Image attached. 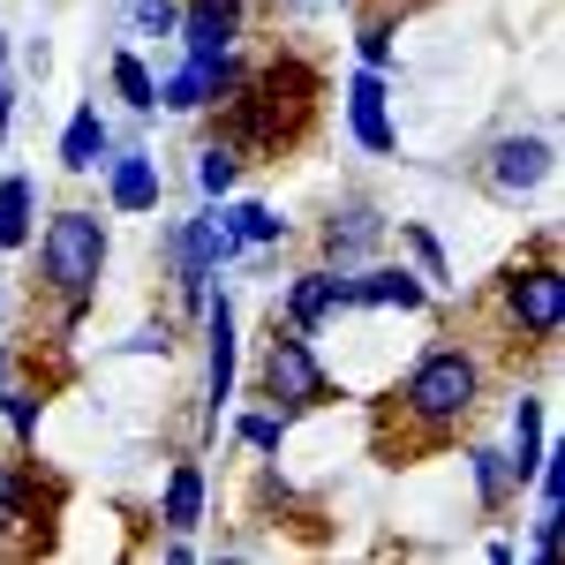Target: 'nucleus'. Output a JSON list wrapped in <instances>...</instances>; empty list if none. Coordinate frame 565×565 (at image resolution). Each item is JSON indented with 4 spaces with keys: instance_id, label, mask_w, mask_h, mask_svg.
<instances>
[{
    "instance_id": "obj_16",
    "label": "nucleus",
    "mask_w": 565,
    "mask_h": 565,
    "mask_svg": "<svg viewBox=\"0 0 565 565\" xmlns=\"http://www.w3.org/2000/svg\"><path fill=\"white\" fill-rule=\"evenodd\" d=\"M348 309H399V317H415V309H430V287L407 271V264H354L348 271Z\"/></svg>"
},
{
    "instance_id": "obj_12",
    "label": "nucleus",
    "mask_w": 565,
    "mask_h": 565,
    "mask_svg": "<svg viewBox=\"0 0 565 565\" xmlns=\"http://www.w3.org/2000/svg\"><path fill=\"white\" fill-rule=\"evenodd\" d=\"M242 31H249V0H181L174 39L189 61H226L242 53Z\"/></svg>"
},
{
    "instance_id": "obj_13",
    "label": "nucleus",
    "mask_w": 565,
    "mask_h": 565,
    "mask_svg": "<svg viewBox=\"0 0 565 565\" xmlns=\"http://www.w3.org/2000/svg\"><path fill=\"white\" fill-rule=\"evenodd\" d=\"M106 174V212L114 218H151L159 204H167V174H159V159L143 151V143H114V159L98 167Z\"/></svg>"
},
{
    "instance_id": "obj_33",
    "label": "nucleus",
    "mask_w": 565,
    "mask_h": 565,
    "mask_svg": "<svg viewBox=\"0 0 565 565\" xmlns=\"http://www.w3.org/2000/svg\"><path fill=\"white\" fill-rule=\"evenodd\" d=\"M0 68H8V31H0Z\"/></svg>"
},
{
    "instance_id": "obj_29",
    "label": "nucleus",
    "mask_w": 565,
    "mask_h": 565,
    "mask_svg": "<svg viewBox=\"0 0 565 565\" xmlns=\"http://www.w3.org/2000/svg\"><path fill=\"white\" fill-rule=\"evenodd\" d=\"M181 0H129V31L136 39H174Z\"/></svg>"
},
{
    "instance_id": "obj_8",
    "label": "nucleus",
    "mask_w": 565,
    "mask_h": 565,
    "mask_svg": "<svg viewBox=\"0 0 565 565\" xmlns=\"http://www.w3.org/2000/svg\"><path fill=\"white\" fill-rule=\"evenodd\" d=\"M242 392V317L226 295L204 302V423H218Z\"/></svg>"
},
{
    "instance_id": "obj_27",
    "label": "nucleus",
    "mask_w": 565,
    "mask_h": 565,
    "mask_svg": "<svg viewBox=\"0 0 565 565\" xmlns=\"http://www.w3.org/2000/svg\"><path fill=\"white\" fill-rule=\"evenodd\" d=\"M392 23H399L392 8H377V15H362V23H354V53H362V68H385V76H392V61H399Z\"/></svg>"
},
{
    "instance_id": "obj_10",
    "label": "nucleus",
    "mask_w": 565,
    "mask_h": 565,
    "mask_svg": "<svg viewBox=\"0 0 565 565\" xmlns=\"http://www.w3.org/2000/svg\"><path fill=\"white\" fill-rule=\"evenodd\" d=\"M551 174H558V143H551V136H498L490 159H482V189L505 196V204L535 196Z\"/></svg>"
},
{
    "instance_id": "obj_2",
    "label": "nucleus",
    "mask_w": 565,
    "mask_h": 565,
    "mask_svg": "<svg viewBox=\"0 0 565 565\" xmlns=\"http://www.w3.org/2000/svg\"><path fill=\"white\" fill-rule=\"evenodd\" d=\"M317 114V76L302 61H264V68H242V84L226 90L218 106V136L242 151V159H279L295 151Z\"/></svg>"
},
{
    "instance_id": "obj_7",
    "label": "nucleus",
    "mask_w": 565,
    "mask_h": 565,
    "mask_svg": "<svg viewBox=\"0 0 565 565\" xmlns=\"http://www.w3.org/2000/svg\"><path fill=\"white\" fill-rule=\"evenodd\" d=\"M45 521H53V490L39 482V468L15 452H0V551H31L45 543Z\"/></svg>"
},
{
    "instance_id": "obj_30",
    "label": "nucleus",
    "mask_w": 565,
    "mask_h": 565,
    "mask_svg": "<svg viewBox=\"0 0 565 565\" xmlns=\"http://www.w3.org/2000/svg\"><path fill=\"white\" fill-rule=\"evenodd\" d=\"M565 505H543V513H535V527H527V558H535V565H551V558H558V543H565Z\"/></svg>"
},
{
    "instance_id": "obj_15",
    "label": "nucleus",
    "mask_w": 565,
    "mask_h": 565,
    "mask_svg": "<svg viewBox=\"0 0 565 565\" xmlns=\"http://www.w3.org/2000/svg\"><path fill=\"white\" fill-rule=\"evenodd\" d=\"M279 324H295V332H324L332 317H348V271H332V264H309V271H295L287 279V295H279V309H271Z\"/></svg>"
},
{
    "instance_id": "obj_20",
    "label": "nucleus",
    "mask_w": 565,
    "mask_h": 565,
    "mask_svg": "<svg viewBox=\"0 0 565 565\" xmlns=\"http://www.w3.org/2000/svg\"><path fill=\"white\" fill-rule=\"evenodd\" d=\"M212 212H218V226L234 234V249H279V242H287V218L271 212L264 196H218Z\"/></svg>"
},
{
    "instance_id": "obj_5",
    "label": "nucleus",
    "mask_w": 565,
    "mask_h": 565,
    "mask_svg": "<svg viewBox=\"0 0 565 565\" xmlns=\"http://www.w3.org/2000/svg\"><path fill=\"white\" fill-rule=\"evenodd\" d=\"M257 399H264V407H279V415L295 423V415H324L332 399H348V385L324 370V354H317L309 332H295V324L271 317L264 354H257Z\"/></svg>"
},
{
    "instance_id": "obj_3",
    "label": "nucleus",
    "mask_w": 565,
    "mask_h": 565,
    "mask_svg": "<svg viewBox=\"0 0 565 565\" xmlns=\"http://www.w3.org/2000/svg\"><path fill=\"white\" fill-rule=\"evenodd\" d=\"M490 309H498L505 340H521V348H535V354L558 348V332H565V264H558V234H551V226L535 234L527 257H513L490 279Z\"/></svg>"
},
{
    "instance_id": "obj_17",
    "label": "nucleus",
    "mask_w": 565,
    "mask_h": 565,
    "mask_svg": "<svg viewBox=\"0 0 565 565\" xmlns=\"http://www.w3.org/2000/svg\"><path fill=\"white\" fill-rule=\"evenodd\" d=\"M0 423H8V437L31 452L39 445V423H45V377L31 385V362L23 354H0Z\"/></svg>"
},
{
    "instance_id": "obj_21",
    "label": "nucleus",
    "mask_w": 565,
    "mask_h": 565,
    "mask_svg": "<svg viewBox=\"0 0 565 565\" xmlns=\"http://www.w3.org/2000/svg\"><path fill=\"white\" fill-rule=\"evenodd\" d=\"M204 468L196 460H174V476H167V490H159V527L167 535H196L204 527Z\"/></svg>"
},
{
    "instance_id": "obj_28",
    "label": "nucleus",
    "mask_w": 565,
    "mask_h": 565,
    "mask_svg": "<svg viewBox=\"0 0 565 565\" xmlns=\"http://www.w3.org/2000/svg\"><path fill=\"white\" fill-rule=\"evenodd\" d=\"M234 437H242L249 452H264V460H279V445H287V415H279V407H257V415L234 423Z\"/></svg>"
},
{
    "instance_id": "obj_26",
    "label": "nucleus",
    "mask_w": 565,
    "mask_h": 565,
    "mask_svg": "<svg viewBox=\"0 0 565 565\" xmlns=\"http://www.w3.org/2000/svg\"><path fill=\"white\" fill-rule=\"evenodd\" d=\"M242 167H249V159H242V151H234L226 136H212V143L196 151V196H204V204H218V196H234V181H242Z\"/></svg>"
},
{
    "instance_id": "obj_18",
    "label": "nucleus",
    "mask_w": 565,
    "mask_h": 565,
    "mask_svg": "<svg viewBox=\"0 0 565 565\" xmlns=\"http://www.w3.org/2000/svg\"><path fill=\"white\" fill-rule=\"evenodd\" d=\"M460 468H468V482H476V505L498 521V513H513V498H521V476H513V460L498 452V445H482V437H468L460 445Z\"/></svg>"
},
{
    "instance_id": "obj_6",
    "label": "nucleus",
    "mask_w": 565,
    "mask_h": 565,
    "mask_svg": "<svg viewBox=\"0 0 565 565\" xmlns=\"http://www.w3.org/2000/svg\"><path fill=\"white\" fill-rule=\"evenodd\" d=\"M234 257H249V249H234V234L218 226L212 204H204L196 218H174V226H167V279H174V295H181V309H189V317H204L212 279Z\"/></svg>"
},
{
    "instance_id": "obj_23",
    "label": "nucleus",
    "mask_w": 565,
    "mask_h": 565,
    "mask_svg": "<svg viewBox=\"0 0 565 565\" xmlns=\"http://www.w3.org/2000/svg\"><path fill=\"white\" fill-rule=\"evenodd\" d=\"M106 84H114V98L129 106L136 121H151V114H159V76H151V61H143L136 45H121V53L106 61Z\"/></svg>"
},
{
    "instance_id": "obj_24",
    "label": "nucleus",
    "mask_w": 565,
    "mask_h": 565,
    "mask_svg": "<svg viewBox=\"0 0 565 565\" xmlns=\"http://www.w3.org/2000/svg\"><path fill=\"white\" fill-rule=\"evenodd\" d=\"M31 234H39V181L0 174V249H31Z\"/></svg>"
},
{
    "instance_id": "obj_4",
    "label": "nucleus",
    "mask_w": 565,
    "mask_h": 565,
    "mask_svg": "<svg viewBox=\"0 0 565 565\" xmlns=\"http://www.w3.org/2000/svg\"><path fill=\"white\" fill-rule=\"evenodd\" d=\"M39 249V295L45 302H98V279H106V257H114V234L90 204H61L31 234Z\"/></svg>"
},
{
    "instance_id": "obj_11",
    "label": "nucleus",
    "mask_w": 565,
    "mask_h": 565,
    "mask_svg": "<svg viewBox=\"0 0 565 565\" xmlns=\"http://www.w3.org/2000/svg\"><path fill=\"white\" fill-rule=\"evenodd\" d=\"M234 84H242V53H226V61H189L181 53L159 76V114H218Z\"/></svg>"
},
{
    "instance_id": "obj_9",
    "label": "nucleus",
    "mask_w": 565,
    "mask_h": 565,
    "mask_svg": "<svg viewBox=\"0 0 565 565\" xmlns=\"http://www.w3.org/2000/svg\"><path fill=\"white\" fill-rule=\"evenodd\" d=\"M385 242H392V218L377 212L370 196H340V204L324 212V226H317V249H324V264H332V271L370 264Z\"/></svg>"
},
{
    "instance_id": "obj_1",
    "label": "nucleus",
    "mask_w": 565,
    "mask_h": 565,
    "mask_svg": "<svg viewBox=\"0 0 565 565\" xmlns=\"http://www.w3.org/2000/svg\"><path fill=\"white\" fill-rule=\"evenodd\" d=\"M482 392H490V362H482L476 340H437L423 348L385 392V423H399V445H452V437L476 423ZM385 445V452H399Z\"/></svg>"
},
{
    "instance_id": "obj_34",
    "label": "nucleus",
    "mask_w": 565,
    "mask_h": 565,
    "mask_svg": "<svg viewBox=\"0 0 565 565\" xmlns=\"http://www.w3.org/2000/svg\"><path fill=\"white\" fill-rule=\"evenodd\" d=\"M0 143H8V121H0Z\"/></svg>"
},
{
    "instance_id": "obj_31",
    "label": "nucleus",
    "mask_w": 565,
    "mask_h": 565,
    "mask_svg": "<svg viewBox=\"0 0 565 565\" xmlns=\"http://www.w3.org/2000/svg\"><path fill=\"white\" fill-rule=\"evenodd\" d=\"M15 114V84H8V68H0V121Z\"/></svg>"
},
{
    "instance_id": "obj_22",
    "label": "nucleus",
    "mask_w": 565,
    "mask_h": 565,
    "mask_svg": "<svg viewBox=\"0 0 565 565\" xmlns=\"http://www.w3.org/2000/svg\"><path fill=\"white\" fill-rule=\"evenodd\" d=\"M399 264L430 287V295H452L460 279H452V257H445V242H437L423 218H399Z\"/></svg>"
},
{
    "instance_id": "obj_32",
    "label": "nucleus",
    "mask_w": 565,
    "mask_h": 565,
    "mask_svg": "<svg viewBox=\"0 0 565 565\" xmlns=\"http://www.w3.org/2000/svg\"><path fill=\"white\" fill-rule=\"evenodd\" d=\"M377 8H392V15H415V8H437V0H377Z\"/></svg>"
},
{
    "instance_id": "obj_19",
    "label": "nucleus",
    "mask_w": 565,
    "mask_h": 565,
    "mask_svg": "<svg viewBox=\"0 0 565 565\" xmlns=\"http://www.w3.org/2000/svg\"><path fill=\"white\" fill-rule=\"evenodd\" d=\"M106 159H114V121H106L98 106H76L68 129H61V174L84 181V174H98Z\"/></svg>"
},
{
    "instance_id": "obj_14",
    "label": "nucleus",
    "mask_w": 565,
    "mask_h": 565,
    "mask_svg": "<svg viewBox=\"0 0 565 565\" xmlns=\"http://www.w3.org/2000/svg\"><path fill=\"white\" fill-rule=\"evenodd\" d=\"M340 98H348V136L370 151V159H392V151H399V121H392V84H385V68H354Z\"/></svg>"
},
{
    "instance_id": "obj_25",
    "label": "nucleus",
    "mask_w": 565,
    "mask_h": 565,
    "mask_svg": "<svg viewBox=\"0 0 565 565\" xmlns=\"http://www.w3.org/2000/svg\"><path fill=\"white\" fill-rule=\"evenodd\" d=\"M543 445H551V430H543V399L535 392H521L513 399V445H505V460H513V476H535V460H543Z\"/></svg>"
}]
</instances>
